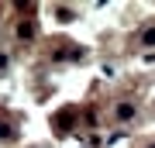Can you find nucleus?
<instances>
[{
	"label": "nucleus",
	"instance_id": "obj_1",
	"mask_svg": "<svg viewBox=\"0 0 155 148\" xmlns=\"http://www.w3.org/2000/svg\"><path fill=\"white\" fill-rule=\"evenodd\" d=\"M114 117H117V121H124V124H127V121H134V104H121Z\"/></svg>",
	"mask_w": 155,
	"mask_h": 148
},
{
	"label": "nucleus",
	"instance_id": "obj_2",
	"mask_svg": "<svg viewBox=\"0 0 155 148\" xmlns=\"http://www.w3.org/2000/svg\"><path fill=\"white\" fill-rule=\"evenodd\" d=\"M141 41H148V45L155 41V28H148V35H141Z\"/></svg>",
	"mask_w": 155,
	"mask_h": 148
}]
</instances>
